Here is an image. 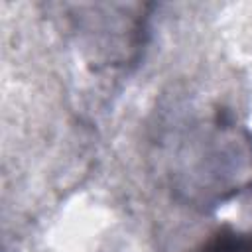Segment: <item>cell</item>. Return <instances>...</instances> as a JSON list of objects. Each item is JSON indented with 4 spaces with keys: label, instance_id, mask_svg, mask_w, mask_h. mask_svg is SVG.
Instances as JSON below:
<instances>
[{
    "label": "cell",
    "instance_id": "obj_1",
    "mask_svg": "<svg viewBox=\"0 0 252 252\" xmlns=\"http://www.w3.org/2000/svg\"><path fill=\"white\" fill-rule=\"evenodd\" d=\"M173 193L193 207H217L252 187V136L228 118L187 126L169 154Z\"/></svg>",
    "mask_w": 252,
    "mask_h": 252
},
{
    "label": "cell",
    "instance_id": "obj_2",
    "mask_svg": "<svg viewBox=\"0 0 252 252\" xmlns=\"http://www.w3.org/2000/svg\"><path fill=\"white\" fill-rule=\"evenodd\" d=\"M193 252H252V230H220Z\"/></svg>",
    "mask_w": 252,
    "mask_h": 252
}]
</instances>
